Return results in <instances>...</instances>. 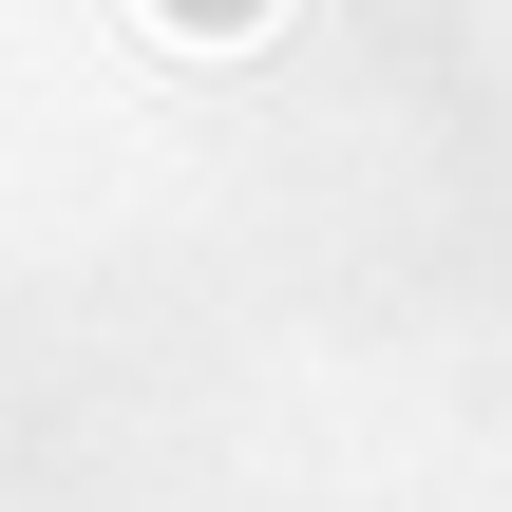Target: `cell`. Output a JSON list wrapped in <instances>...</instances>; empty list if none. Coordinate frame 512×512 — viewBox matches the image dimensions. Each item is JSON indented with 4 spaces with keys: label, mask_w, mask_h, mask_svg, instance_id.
Returning <instances> with one entry per match:
<instances>
[{
    "label": "cell",
    "mask_w": 512,
    "mask_h": 512,
    "mask_svg": "<svg viewBox=\"0 0 512 512\" xmlns=\"http://www.w3.org/2000/svg\"><path fill=\"white\" fill-rule=\"evenodd\" d=\"M152 19H171V38H247L266 0H152Z\"/></svg>",
    "instance_id": "6da1fadb"
}]
</instances>
